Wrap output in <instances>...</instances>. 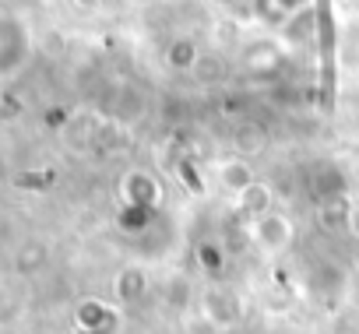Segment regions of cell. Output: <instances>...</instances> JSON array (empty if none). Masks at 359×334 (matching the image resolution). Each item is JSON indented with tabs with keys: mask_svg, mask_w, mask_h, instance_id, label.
I'll use <instances>...</instances> for the list:
<instances>
[{
	"mask_svg": "<svg viewBox=\"0 0 359 334\" xmlns=\"http://www.w3.org/2000/svg\"><path fill=\"white\" fill-rule=\"evenodd\" d=\"M78 323H81V330H88V334H109L113 323H116V316H113V309H109L106 302H85V306L78 309Z\"/></svg>",
	"mask_w": 359,
	"mask_h": 334,
	"instance_id": "3957f363",
	"label": "cell"
},
{
	"mask_svg": "<svg viewBox=\"0 0 359 334\" xmlns=\"http://www.w3.org/2000/svg\"><path fill=\"white\" fill-rule=\"evenodd\" d=\"M236 204H240V211L250 215V218H261V215L275 211V208H271V190H268L264 183H257V180H254L243 194H236Z\"/></svg>",
	"mask_w": 359,
	"mask_h": 334,
	"instance_id": "5b68a950",
	"label": "cell"
},
{
	"mask_svg": "<svg viewBox=\"0 0 359 334\" xmlns=\"http://www.w3.org/2000/svg\"><path fill=\"white\" fill-rule=\"evenodd\" d=\"M219 180H222V187H226L233 197L243 194V190L254 183L250 162H243V158H229V162H222V165H219Z\"/></svg>",
	"mask_w": 359,
	"mask_h": 334,
	"instance_id": "277c9868",
	"label": "cell"
},
{
	"mask_svg": "<svg viewBox=\"0 0 359 334\" xmlns=\"http://www.w3.org/2000/svg\"><path fill=\"white\" fill-rule=\"evenodd\" d=\"M123 190H127L130 208H151L158 201V183L148 173H130L127 183H123Z\"/></svg>",
	"mask_w": 359,
	"mask_h": 334,
	"instance_id": "7a4b0ae2",
	"label": "cell"
},
{
	"mask_svg": "<svg viewBox=\"0 0 359 334\" xmlns=\"http://www.w3.org/2000/svg\"><path fill=\"white\" fill-rule=\"evenodd\" d=\"M348 229L359 236V208H348Z\"/></svg>",
	"mask_w": 359,
	"mask_h": 334,
	"instance_id": "52a82bcc",
	"label": "cell"
},
{
	"mask_svg": "<svg viewBox=\"0 0 359 334\" xmlns=\"http://www.w3.org/2000/svg\"><path fill=\"white\" fill-rule=\"evenodd\" d=\"M250 239L264 250V253H282L292 243V222L278 211H268L261 218H250Z\"/></svg>",
	"mask_w": 359,
	"mask_h": 334,
	"instance_id": "6da1fadb",
	"label": "cell"
},
{
	"mask_svg": "<svg viewBox=\"0 0 359 334\" xmlns=\"http://www.w3.org/2000/svg\"><path fill=\"white\" fill-rule=\"evenodd\" d=\"M141 292H144V274H141L137 267L120 271V278H116V295H120L123 302H134Z\"/></svg>",
	"mask_w": 359,
	"mask_h": 334,
	"instance_id": "8992f818",
	"label": "cell"
}]
</instances>
